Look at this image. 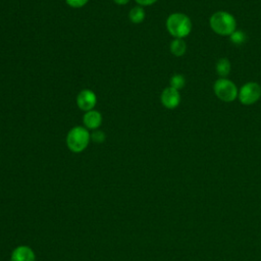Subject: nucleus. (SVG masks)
Masks as SVG:
<instances>
[{"mask_svg": "<svg viewBox=\"0 0 261 261\" xmlns=\"http://www.w3.org/2000/svg\"><path fill=\"white\" fill-rule=\"evenodd\" d=\"M230 42L236 46H242L247 41V35L241 30H236L229 35Z\"/></svg>", "mask_w": 261, "mask_h": 261, "instance_id": "13", "label": "nucleus"}, {"mask_svg": "<svg viewBox=\"0 0 261 261\" xmlns=\"http://www.w3.org/2000/svg\"><path fill=\"white\" fill-rule=\"evenodd\" d=\"M145 10L142 6L138 5V6H135L133 7L130 10H129V13H128V17H129V20L133 22V23H141L144 19H145Z\"/></svg>", "mask_w": 261, "mask_h": 261, "instance_id": "12", "label": "nucleus"}, {"mask_svg": "<svg viewBox=\"0 0 261 261\" xmlns=\"http://www.w3.org/2000/svg\"><path fill=\"white\" fill-rule=\"evenodd\" d=\"M187 51V43L184 39H173L170 43V52L176 57L185 55Z\"/></svg>", "mask_w": 261, "mask_h": 261, "instance_id": "10", "label": "nucleus"}, {"mask_svg": "<svg viewBox=\"0 0 261 261\" xmlns=\"http://www.w3.org/2000/svg\"><path fill=\"white\" fill-rule=\"evenodd\" d=\"M83 123L86 128L96 130L102 123V114L94 109L87 111L83 116Z\"/></svg>", "mask_w": 261, "mask_h": 261, "instance_id": "9", "label": "nucleus"}, {"mask_svg": "<svg viewBox=\"0 0 261 261\" xmlns=\"http://www.w3.org/2000/svg\"><path fill=\"white\" fill-rule=\"evenodd\" d=\"M10 261H36V254L31 247L20 245L11 252Z\"/></svg>", "mask_w": 261, "mask_h": 261, "instance_id": "8", "label": "nucleus"}, {"mask_svg": "<svg viewBox=\"0 0 261 261\" xmlns=\"http://www.w3.org/2000/svg\"><path fill=\"white\" fill-rule=\"evenodd\" d=\"M215 96L222 102H232L238 98L239 90L233 82L226 77H219L213 85Z\"/></svg>", "mask_w": 261, "mask_h": 261, "instance_id": "4", "label": "nucleus"}, {"mask_svg": "<svg viewBox=\"0 0 261 261\" xmlns=\"http://www.w3.org/2000/svg\"><path fill=\"white\" fill-rule=\"evenodd\" d=\"M96 104H97L96 94L90 89H85L81 91L76 96V105L81 110L85 112L94 109Z\"/></svg>", "mask_w": 261, "mask_h": 261, "instance_id": "6", "label": "nucleus"}, {"mask_svg": "<svg viewBox=\"0 0 261 261\" xmlns=\"http://www.w3.org/2000/svg\"><path fill=\"white\" fill-rule=\"evenodd\" d=\"M186 85V77L180 73H175L170 77L169 81V87L179 91L181 90Z\"/></svg>", "mask_w": 261, "mask_h": 261, "instance_id": "14", "label": "nucleus"}, {"mask_svg": "<svg viewBox=\"0 0 261 261\" xmlns=\"http://www.w3.org/2000/svg\"><path fill=\"white\" fill-rule=\"evenodd\" d=\"M238 98L243 105H253L261 98V86L256 82H248L239 90Z\"/></svg>", "mask_w": 261, "mask_h": 261, "instance_id": "5", "label": "nucleus"}, {"mask_svg": "<svg viewBox=\"0 0 261 261\" xmlns=\"http://www.w3.org/2000/svg\"><path fill=\"white\" fill-rule=\"evenodd\" d=\"M137 2L138 5L144 7V6H150L153 5L154 3H156L158 0H135Z\"/></svg>", "mask_w": 261, "mask_h": 261, "instance_id": "17", "label": "nucleus"}, {"mask_svg": "<svg viewBox=\"0 0 261 261\" xmlns=\"http://www.w3.org/2000/svg\"><path fill=\"white\" fill-rule=\"evenodd\" d=\"M105 134L102 132V130H94V133L91 135V139L97 143V144H100V143H103L105 141Z\"/></svg>", "mask_w": 261, "mask_h": 261, "instance_id": "15", "label": "nucleus"}, {"mask_svg": "<svg viewBox=\"0 0 261 261\" xmlns=\"http://www.w3.org/2000/svg\"><path fill=\"white\" fill-rule=\"evenodd\" d=\"M114 1V3H116V4H118V5H124V4H126L129 0H113Z\"/></svg>", "mask_w": 261, "mask_h": 261, "instance_id": "18", "label": "nucleus"}, {"mask_svg": "<svg viewBox=\"0 0 261 261\" xmlns=\"http://www.w3.org/2000/svg\"><path fill=\"white\" fill-rule=\"evenodd\" d=\"M160 100L162 105L167 109H174L176 108L180 103V94L179 91L167 87L165 88L160 96Z\"/></svg>", "mask_w": 261, "mask_h": 261, "instance_id": "7", "label": "nucleus"}, {"mask_svg": "<svg viewBox=\"0 0 261 261\" xmlns=\"http://www.w3.org/2000/svg\"><path fill=\"white\" fill-rule=\"evenodd\" d=\"M211 30L219 36H229L237 30V20L232 14L227 11H216L209 18Z\"/></svg>", "mask_w": 261, "mask_h": 261, "instance_id": "2", "label": "nucleus"}, {"mask_svg": "<svg viewBox=\"0 0 261 261\" xmlns=\"http://www.w3.org/2000/svg\"><path fill=\"white\" fill-rule=\"evenodd\" d=\"M166 29L174 39H184L192 31L191 18L182 12L171 13L166 19Z\"/></svg>", "mask_w": 261, "mask_h": 261, "instance_id": "1", "label": "nucleus"}, {"mask_svg": "<svg viewBox=\"0 0 261 261\" xmlns=\"http://www.w3.org/2000/svg\"><path fill=\"white\" fill-rule=\"evenodd\" d=\"M89 0H65V2L72 8H81L88 3Z\"/></svg>", "mask_w": 261, "mask_h": 261, "instance_id": "16", "label": "nucleus"}, {"mask_svg": "<svg viewBox=\"0 0 261 261\" xmlns=\"http://www.w3.org/2000/svg\"><path fill=\"white\" fill-rule=\"evenodd\" d=\"M91 134L85 126H73L66 136V146L73 153L83 152L89 145Z\"/></svg>", "mask_w": 261, "mask_h": 261, "instance_id": "3", "label": "nucleus"}, {"mask_svg": "<svg viewBox=\"0 0 261 261\" xmlns=\"http://www.w3.org/2000/svg\"><path fill=\"white\" fill-rule=\"evenodd\" d=\"M230 69H231V65L227 58H220L217 60L215 65V70L220 77H226L229 74Z\"/></svg>", "mask_w": 261, "mask_h": 261, "instance_id": "11", "label": "nucleus"}]
</instances>
